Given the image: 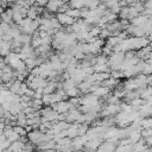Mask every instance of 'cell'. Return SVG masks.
Returning <instances> with one entry per match:
<instances>
[{"mask_svg":"<svg viewBox=\"0 0 152 152\" xmlns=\"http://www.w3.org/2000/svg\"><path fill=\"white\" fill-rule=\"evenodd\" d=\"M56 19H57L58 23L62 24V25H72V24L75 23V19L70 18V17L66 15L65 13H58V15H57Z\"/></svg>","mask_w":152,"mask_h":152,"instance_id":"obj_1","label":"cell"},{"mask_svg":"<svg viewBox=\"0 0 152 152\" xmlns=\"http://www.w3.org/2000/svg\"><path fill=\"white\" fill-rule=\"evenodd\" d=\"M103 1H104V2H106V1H109V0H103Z\"/></svg>","mask_w":152,"mask_h":152,"instance_id":"obj_2","label":"cell"}]
</instances>
